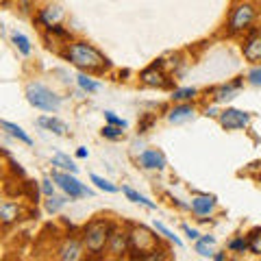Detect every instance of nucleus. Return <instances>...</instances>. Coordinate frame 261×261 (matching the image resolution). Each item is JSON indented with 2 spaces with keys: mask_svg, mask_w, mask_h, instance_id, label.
I'll return each instance as SVG.
<instances>
[{
  "mask_svg": "<svg viewBox=\"0 0 261 261\" xmlns=\"http://www.w3.org/2000/svg\"><path fill=\"white\" fill-rule=\"evenodd\" d=\"M205 113H207V116H218V109H216V107H209Z\"/></svg>",
  "mask_w": 261,
  "mask_h": 261,
  "instance_id": "38",
  "label": "nucleus"
},
{
  "mask_svg": "<svg viewBox=\"0 0 261 261\" xmlns=\"http://www.w3.org/2000/svg\"><path fill=\"white\" fill-rule=\"evenodd\" d=\"M53 166L68 170V172H72V174L79 172V166H74V161H72L70 157H65V154H61V152H57L55 157H53Z\"/></svg>",
  "mask_w": 261,
  "mask_h": 261,
  "instance_id": "20",
  "label": "nucleus"
},
{
  "mask_svg": "<svg viewBox=\"0 0 261 261\" xmlns=\"http://www.w3.org/2000/svg\"><path fill=\"white\" fill-rule=\"evenodd\" d=\"M83 246L85 244H81L79 240H65L61 244L59 252H57V257L63 259V261H76L83 257Z\"/></svg>",
  "mask_w": 261,
  "mask_h": 261,
  "instance_id": "10",
  "label": "nucleus"
},
{
  "mask_svg": "<svg viewBox=\"0 0 261 261\" xmlns=\"http://www.w3.org/2000/svg\"><path fill=\"white\" fill-rule=\"evenodd\" d=\"M65 59L72 61L81 70L94 72V74H102L105 70L109 68V61L96 50L94 46H89L85 42H74L68 44V50H65Z\"/></svg>",
  "mask_w": 261,
  "mask_h": 261,
  "instance_id": "1",
  "label": "nucleus"
},
{
  "mask_svg": "<svg viewBox=\"0 0 261 261\" xmlns=\"http://www.w3.org/2000/svg\"><path fill=\"white\" fill-rule=\"evenodd\" d=\"M111 231H113V224L105 222V220H94L89 222L83 231V244L89 252L94 255H100L105 250V246L109 244V238H111Z\"/></svg>",
  "mask_w": 261,
  "mask_h": 261,
  "instance_id": "3",
  "label": "nucleus"
},
{
  "mask_svg": "<svg viewBox=\"0 0 261 261\" xmlns=\"http://www.w3.org/2000/svg\"><path fill=\"white\" fill-rule=\"evenodd\" d=\"M242 87V81H233L231 85H222V87H216L214 89V100L216 102H224V100H231V98L238 94V89Z\"/></svg>",
  "mask_w": 261,
  "mask_h": 261,
  "instance_id": "14",
  "label": "nucleus"
},
{
  "mask_svg": "<svg viewBox=\"0 0 261 261\" xmlns=\"http://www.w3.org/2000/svg\"><path fill=\"white\" fill-rule=\"evenodd\" d=\"M42 192H44L46 196H53V194H55V187H53V183L48 181V178H46V181H42Z\"/></svg>",
  "mask_w": 261,
  "mask_h": 261,
  "instance_id": "34",
  "label": "nucleus"
},
{
  "mask_svg": "<svg viewBox=\"0 0 261 261\" xmlns=\"http://www.w3.org/2000/svg\"><path fill=\"white\" fill-rule=\"evenodd\" d=\"M140 166L146 170H163L166 168V157L159 150H144L140 154Z\"/></svg>",
  "mask_w": 261,
  "mask_h": 261,
  "instance_id": "11",
  "label": "nucleus"
},
{
  "mask_svg": "<svg viewBox=\"0 0 261 261\" xmlns=\"http://www.w3.org/2000/svg\"><path fill=\"white\" fill-rule=\"evenodd\" d=\"M105 118H107V122H109V124H116V126H122V128H126V126H128V124H126V120L118 118L116 113H111V111H107V113H105Z\"/></svg>",
  "mask_w": 261,
  "mask_h": 261,
  "instance_id": "31",
  "label": "nucleus"
},
{
  "mask_svg": "<svg viewBox=\"0 0 261 261\" xmlns=\"http://www.w3.org/2000/svg\"><path fill=\"white\" fill-rule=\"evenodd\" d=\"M183 231L190 235L192 240H198V231H196V228H192V226H187V224H183Z\"/></svg>",
  "mask_w": 261,
  "mask_h": 261,
  "instance_id": "35",
  "label": "nucleus"
},
{
  "mask_svg": "<svg viewBox=\"0 0 261 261\" xmlns=\"http://www.w3.org/2000/svg\"><path fill=\"white\" fill-rule=\"evenodd\" d=\"M37 124L48 128V130H53L55 135H65V133H68V126H65L61 120H57V118H39Z\"/></svg>",
  "mask_w": 261,
  "mask_h": 261,
  "instance_id": "18",
  "label": "nucleus"
},
{
  "mask_svg": "<svg viewBox=\"0 0 261 261\" xmlns=\"http://www.w3.org/2000/svg\"><path fill=\"white\" fill-rule=\"evenodd\" d=\"M161 61H157V63H152L150 68H146L142 74H140V79H142V83L144 85H148V87H170L172 83H170V79H168V74L161 70Z\"/></svg>",
  "mask_w": 261,
  "mask_h": 261,
  "instance_id": "7",
  "label": "nucleus"
},
{
  "mask_svg": "<svg viewBox=\"0 0 261 261\" xmlns=\"http://www.w3.org/2000/svg\"><path fill=\"white\" fill-rule=\"evenodd\" d=\"M196 96V89L194 87H185V89H174L172 92V98L178 102H183V100H192V98Z\"/></svg>",
  "mask_w": 261,
  "mask_h": 261,
  "instance_id": "25",
  "label": "nucleus"
},
{
  "mask_svg": "<svg viewBox=\"0 0 261 261\" xmlns=\"http://www.w3.org/2000/svg\"><path fill=\"white\" fill-rule=\"evenodd\" d=\"M248 81H250V85L261 87V68H252L248 72Z\"/></svg>",
  "mask_w": 261,
  "mask_h": 261,
  "instance_id": "32",
  "label": "nucleus"
},
{
  "mask_svg": "<svg viewBox=\"0 0 261 261\" xmlns=\"http://www.w3.org/2000/svg\"><path fill=\"white\" fill-rule=\"evenodd\" d=\"M63 202H65V198H57L53 194V196H48V200H46V209L50 211V214H57V211L63 207Z\"/></svg>",
  "mask_w": 261,
  "mask_h": 261,
  "instance_id": "27",
  "label": "nucleus"
},
{
  "mask_svg": "<svg viewBox=\"0 0 261 261\" xmlns=\"http://www.w3.org/2000/svg\"><path fill=\"white\" fill-rule=\"evenodd\" d=\"M76 81H79V85L83 87L85 92H89V94H94V92H98V89H100V85L94 83L92 79H87L85 74H79V76H76Z\"/></svg>",
  "mask_w": 261,
  "mask_h": 261,
  "instance_id": "26",
  "label": "nucleus"
},
{
  "mask_svg": "<svg viewBox=\"0 0 261 261\" xmlns=\"http://www.w3.org/2000/svg\"><path fill=\"white\" fill-rule=\"evenodd\" d=\"M214 242L216 240L209 238V235H207V238H202L198 244H196V252H200L202 257H211V244H214Z\"/></svg>",
  "mask_w": 261,
  "mask_h": 261,
  "instance_id": "24",
  "label": "nucleus"
},
{
  "mask_svg": "<svg viewBox=\"0 0 261 261\" xmlns=\"http://www.w3.org/2000/svg\"><path fill=\"white\" fill-rule=\"evenodd\" d=\"M61 18H63L61 7H46V9L39 13L37 22L46 24V27H55V24H59V22H61Z\"/></svg>",
  "mask_w": 261,
  "mask_h": 261,
  "instance_id": "16",
  "label": "nucleus"
},
{
  "mask_svg": "<svg viewBox=\"0 0 261 261\" xmlns=\"http://www.w3.org/2000/svg\"><path fill=\"white\" fill-rule=\"evenodd\" d=\"M27 98H29V102L33 105V107H37V109H42V111H57L59 109V96L53 94L48 87L44 85H39V83H31L27 87Z\"/></svg>",
  "mask_w": 261,
  "mask_h": 261,
  "instance_id": "4",
  "label": "nucleus"
},
{
  "mask_svg": "<svg viewBox=\"0 0 261 261\" xmlns=\"http://www.w3.org/2000/svg\"><path fill=\"white\" fill-rule=\"evenodd\" d=\"M0 128H3L5 133H9L11 137H18V140H20V142H24V144H33V140H31V137H29L27 133H24V130H22L18 124H11V122L3 120V122H0Z\"/></svg>",
  "mask_w": 261,
  "mask_h": 261,
  "instance_id": "19",
  "label": "nucleus"
},
{
  "mask_svg": "<svg viewBox=\"0 0 261 261\" xmlns=\"http://www.w3.org/2000/svg\"><path fill=\"white\" fill-rule=\"evenodd\" d=\"M216 209V196H196L192 200V211L196 216H200V220H205L202 216H209Z\"/></svg>",
  "mask_w": 261,
  "mask_h": 261,
  "instance_id": "13",
  "label": "nucleus"
},
{
  "mask_svg": "<svg viewBox=\"0 0 261 261\" xmlns=\"http://www.w3.org/2000/svg\"><path fill=\"white\" fill-rule=\"evenodd\" d=\"M248 250L255 252V255H261V228H255L248 235Z\"/></svg>",
  "mask_w": 261,
  "mask_h": 261,
  "instance_id": "22",
  "label": "nucleus"
},
{
  "mask_svg": "<svg viewBox=\"0 0 261 261\" xmlns=\"http://www.w3.org/2000/svg\"><path fill=\"white\" fill-rule=\"evenodd\" d=\"M11 170H13V174H18V176H24V170L18 166L15 161H11Z\"/></svg>",
  "mask_w": 261,
  "mask_h": 261,
  "instance_id": "36",
  "label": "nucleus"
},
{
  "mask_svg": "<svg viewBox=\"0 0 261 261\" xmlns=\"http://www.w3.org/2000/svg\"><path fill=\"white\" fill-rule=\"evenodd\" d=\"M76 157H79V159H85V157H87V150H85V148H79V150H76Z\"/></svg>",
  "mask_w": 261,
  "mask_h": 261,
  "instance_id": "37",
  "label": "nucleus"
},
{
  "mask_svg": "<svg viewBox=\"0 0 261 261\" xmlns=\"http://www.w3.org/2000/svg\"><path fill=\"white\" fill-rule=\"evenodd\" d=\"M22 209L18 205H13V202H3V207H0V220H3V224H11L15 220L20 218Z\"/></svg>",
  "mask_w": 261,
  "mask_h": 261,
  "instance_id": "17",
  "label": "nucleus"
},
{
  "mask_svg": "<svg viewBox=\"0 0 261 261\" xmlns=\"http://www.w3.org/2000/svg\"><path fill=\"white\" fill-rule=\"evenodd\" d=\"M244 57H246L248 61L257 63L261 61V31L259 29H252L250 35L246 37V42H244V48H242Z\"/></svg>",
  "mask_w": 261,
  "mask_h": 261,
  "instance_id": "9",
  "label": "nucleus"
},
{
  "mask_svg": "<svg viewBox=\"0 0 261 261\" xmlns=\"http://www.w3.org/2000/svg\"><path fill=\"white\" fill-rule=\"evenodd\" d=\"M259 181H261V174H259Z\"/></svg>",
  "mask_w": 261,
  "mask_h": 261,
  "instance_id": "39",
  "label": "nucleus"
},
{
  "mask_svg": "<svg viewBox=\"0 0 261 261\" xmlns=\"http://www.w3.org/2000/svg\"><path fill=\"white\" fill-rule=\"evenodd\" d=\"M11 39H13V44H15V48L22 53V55H29L31 53V44H29V39L22 35V33H13L11 35Z\"/></svg>",
  "mask_w": 261,
  "mask_h": 261,
  "instance_id": "23",
  "label": "nucleus"
},
{
  "mask_svg": "<svg viewBox=\"0 0 261 261\" xmlns=\"http://www.w3.org/2000/svg\"><path fill=\"white\" fill-rule=\"evenodd\" d=\"M102 135L107 137V140H120V137H122V126L107 124V126L102 128Z\"/></svg>",
  "mask_w": 261,
  "mask_h": 261,
  "instance_id": "28",
  "label": "nucleus"
},
{
  "mask_svg": "<svg viewBox=\"0 0 261 261\" xmlns=\"http://www.w3.org/2000/svg\"><path fill=\"white\" fill-rule=\"evenodd\" d=\"M228 248L231 250H248V240H233L231 244H228Z\"/></svg>",
  "mask_w": 261,
  "mask_h": 261,
  "instance_id": "33",
  "label": "nucleus"
},
{
  "mask_svg": "<svg viewBox=\"0 0 261 261\" xmlns=\"http://www.w3.org/2000/svg\"><path fill=\"white\" fill-rule=\"evenodd\" d=\"M250 122V113L246 111H240V109H226L220 113V124H222L226 130H238L248 126Z\"/></svg>",
  "mask_w": 261,
  "mask_h": 261,
  "instance_id": "8",
  "label": "nucleus"
},
{
  "mask_svg": "<svg viewBox=\"0 0 261 261\" xmlns=\"http://www.w3.org/2000/svg\"><path fill=\"white\" fill-rule=\"evenodd\" d=\"M124 194H126V198H130L133 202H140V205L148 207V209H154V207H157L152 200H148V198H146V196H142V194H137L135 190H130V187H124Z\"/></svg>",
  "mask_w": 261,
  "mask_h": 261,
  "instance_id": "21",
  "label": "nucleus"
},
{
  "mask_svg": "<svg viewBox=\"0 0 261 261\" xmlns=\"http://www.w3.org/2000/svg\"><path fill=\"white\" fill-rule=\"evenodd\" d=\"M154 228H157V231H159V233L163 235V238H168L170 242H174V244H176V246H181V244H183V242H181V240H178V238H176V235H174L172 231H170V228H166V226H163V224H159V222H154Z\"/></svg>",
  "mask_w": 261,
  "mask_h": 261,
  "instance_id": "29",
  "label": "nucleus"
},
{
  "mask_svg": "<svg viewBox=\"0 0 261 261\" xmlns=\"http://www.w3.org/2000/svg\"><path fill=\"white\" fill-rule=\"evenodd\" d=\"M128 252L133 259H148V261H157V259H166V255L159 248V240L150 235L148 228L144 226H135L128 235Z\"/></svg>",
  "mask_w": 261,
  "mask_h": 261,
  "instance_id": "2",
  "label": "nucleus"
},
{
  "mask_svg": "<svg viewBox=\"0 0 261 261\" xmlns=\"http://www.w3.org/2000/svg\"><path fill=\"white\" fill-rule=\"evenodd\" d=\"M192 118H194L192 105H178V107H174L172 111H170V116H168V120L172 122V124H183V122L192 120Z\"/></svg>",
  "mask_w": 261,
  "mask_h": 261,
  "instance_id": "15",
  "label": "nucleus"
},
{
  "mask_svg": "<svg viewBox=\"0 0 261 261\" xmlns=\"http://www.w3.org/2000/svg\"><path fill=\"white\" fill-rule=\"evenodd\" d=\"M107 248H109L111 255H116V257L124 255V252H128V235H126V233H120V231H116V228H113Z\"/></svg>",
  "mask_w": 261,
  "mask_h": 261,
  "instance_id": "12",
  "label": "nucleus"
},
{
  "mask_svg": "<svg viewBox=\"0 0 261 261\" xmlns=\"http://www.w3.org/2000/svg\"><path fill=\"white\" fill-rule=\"evenodd\" d=\"M252 22H255V7L248 5V3H242L231 11V18H228V33H231V35L244 33L246 29L252 27Z\"/></svg>",
  "mask_w": 261,
  "mask_h": 261,
  "instance_id": "5",
  "label": "nucleus"
},
{
  "mask_svg": "<svg viewBox=\"0 0 261 261\" xmlns=\"http://www.w3.org/2000/svg\"><path fill=\"white\" fill-rule=\"evenodd\" d=\"M53 178L57 183H59V187L70 196V198H81V196H92L94 192L89 190V187H85L83 183H79L74 176L70 174H63V172H53Z\"/></svg>",
  "mask_w": 261,
  "mask_h": 261,
  "instance_id": "6",
  "label": "nucleus"
},
{
  "mask_svg": "<svg viewBox=\"0 0 261 261\" xmlns=\"http://www.w3.org/2000/svg\"><path fill=\"white\" fill-rule=\"evenodd\" d=\"M92 181L100 187V190H105V192H109V194H113V192H118V187L116 185H111L109 181H105V178H100V176H96V174H92Z\"/></svg>",
  "mask_w": 261,
  "mask_h": 261,
  "instance_id": "30",
  "label": "nucleus"
}]
</instances>
